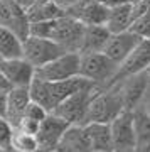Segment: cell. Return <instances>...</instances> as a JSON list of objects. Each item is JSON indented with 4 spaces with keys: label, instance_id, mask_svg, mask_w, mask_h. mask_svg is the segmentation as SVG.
Returning <instances> with one entry per match:
<instances>
[{
    "label": "cell",
    "instance_id": "obj_6",
    "mask_svg": "<svg viewBox=\"0 0 150 152\" xmlns=\"http://www.w3.org/2000/svg\"><path fill=\"white\" fill-rule=\"evenodd\" d=\"M100 90H101V88H98V86H90V88L78 90V91H74L73 95H69L66 100H63L52 113L63 117V118L68 120L69 124L84 125L88 107L91 103L93 96H95Z\"/></svg>",
    "mask_w": 150,
    "mask_h": 152
},
{
    "label": "cell",
    "instance_id": "obj_18",
    "mask_svg": "<svg viewBox=\"0 0 150 152\" xmlns=\"http://www.w3.org/2000/svg\"><path fill=\"white\" fill-rule=\"evenodd\" d=\"M111 32L106 29V26H84L83 41H81L79 54L86 53H103Z\"/></svg>",
    "mask_w": 150,
    "mask_h": 152
},
{
    "label": "cell",
    "instance_id": "obj_30",
    "mask_svg": "<svg viewBox=\"0 0 150 152\" xmlns=\"http://www.w3.org/2000/svg\"><path fill=\"white\" fill-rule=\"evenodd\" d=\"M142 107H143V108H145V110H147V112L150 113V102H149V103H145V105H142Z\"/></svg>",
    "mask_w": 150,
    "mask_h": 152
},
{
    "label": "cell",
    "instance_id": "obj_10",
    "mask_svg": "<svg viewBox=\"0 0 150 152\" xmlns=\"http://www.w3.org/2000/svg\"><path fill=\"white\" fill-rule=\"evenodd\" d=\"M145 86H147V73H138L120 80L110 88H115L118 91L125 110H135L143 103Z\"/></svg>",
    "mask_w": 150,
    "mask_h": 152
},
{
    "label": "cell",
    "instance_id": "obj_20",
    "mask_svg": "<svg viewBox=\"0 0 150 152\" xmlns=\"http://www.w3.org/2000/svg\"><path fill=\"white\" fill-rule=\"evenodd\" d=\"M132 26L133 31L140 37H150V0H137L132 9Z\"/></svg>",
    "mask_w": 150,
    "mask_h": 152
},
{
    "label": "cell",
    "instance_id": "obj_16",
    "mask_svg": "<svg viewBox=\"0 0 150 152\" xmlns=\"http://www.w3.org/2000/svg\"><path fill=\"white\" fill-rule=\"evenodd\" d=\"M108 12H110V9L103 2L95 0V2L79 4V5L73 7L68 10V14L79 19L84 26H105L108 19Z\"/></svg>",
    "mask_w": 150,
    "mask_h": 152
},
{
    "label": "cell",
    "instance_id": "obj_3",
    "mask_svg": "<svg viewBox=\"0 0 150 152\" xmlns=\"http://www.w3.org/2000/svg\"><path fill=\"white\" fill-rule=\"evenodd\" d=\"M120 64L110 59L105 53H86L81 54L79 76L93 81L101 90H106L113 85L118 75Z\"/></svg>",
    "mask_w": 150,
    "mask_h": 152
},
{
    "label": "cell",
    "instance_id": "obj_15",
    "mask_svg": "<svg viewBox=\"0 0 150 152\" xmlns=\"http://www.w3.org/2000/svg\"><path fill=\"white\" fill-rule=\"evenodd\" d=\"M54 152H93L86 125L71 124Z\"/></svg>",
    "mask_w": 150,
    "mask_h": 152
},
{
    "label": "cell",
    "instance_id": "obj_9",
    "mask_svg": "<svg viewBox=\"0 0 150 152\" xmlns=\"http://www.w3.org/2000/svg\"><path fill=\"white\" fill-rule=\"evenodd\" d=\"M0 75L7 80L10 88H29L36 78V68L22 56L0 61Z\"/></svg>",
    "mask_w": 150,
    "mask_h": 152
},
{
    "label": "cell",
    "instance_id": "obj_32",
    "mask_svg": "<svg viewBox=\"0 0 150 152\" xmlns=\"http://www.w3.org/2000/svg\"><path fill=\"white\" fill-rule=\"evenodd\" d=\"M147 73H150V68H149V69H147Z\"/></svg>",
    "mask_w": 150,
    "mask_h": 152
},
{
    "label": "cell",
    "instance_id": "obj_17",
    "mask_svg": "<svg viewBox=\"0 0 150 152\" xmlns=\"http://www.w3.org/2000/svg\"><path fill=\"white\" fill-rule=\"evenodd\" d=\"M25 14L29 19V24H32V22L52 20V19L66 15L68 12L56 0H36L32 5L25 7Z\"/></svg>",
    "mask_w": 150,
    "mask_h": 152
},
{
    "label": "cell",
    "instance_id": "obj_26",
    "mask_svg": "<svg viewBox=\"0 0 150 152\" xmlns=\"http://www.w3.org/2000/svg\"><path fill=\"white\" fill-rule=\"evenodd\" d=\"M51 113V112H47V110L44 108L41 103H37V102H34V100H31V103H29V107H27L25 110V118H31V120H36V122H42L47 115Z\"/></svg>",
    "mask_w": 150,
    "mask_h": 152
},
{
    "label": "cell",
    "instance_id": "obj_31",
    "mask_svg": "<svg viewBox=\"0 0 150 152\" xmlns=\"http://www.w3.org/2000/svg\"><path fill=\"white\" fill-rule=\"evenodd\" d=\"M88 2H95V0H83L81 4H88Z\"/></svg>",
    "mask_w": 150,
    "mask_h": 152
},
{
    "label": "cell",
    "instance_id": "obj_7",
    "mask_svg": "<svg viewBox=\"0 0 150 152\" xmlns=\"http://www.w3.org/2000/svg\"><path fill=\"white\" fill-rule=\"evenodd\" d=\"M79 53H64L51 63L36 68V78L42 81H63L79 76Z\"/></svg>",
    "mask_w": 150,
    "mask_h": 152
},
{
    "label": "cell",
    "instance_id": "obj_22",
    "mask_svg": "<svg viewBox=\"0 0 150 152\" xmlns=\"http://www.w3.org/2000/svg\"><path fill=\"white\" fill-rule=\"evenodd\" d=\"M0 56L4 59L22 58V39L14 29L0 24Z\"/></svg>",
    "mask_w": 150,
    "mask_h": 152
},
{
    "label": "cell",
    "instance_id": "obj_29",
    "mask_svg": "<svg viewBox=\"0 0 150 152\" xmlns=\"http://www.w3.org/2000/svg\"><path fill=\"white\" fill-rule=\"evenodd\" d=\"M130 152H150V145H137Z\"/></svg>",
    "mask_w": 150,
    "mask_h": 152
},
{
    "label": "cell",
    "instance_id": "obj_5",
    "mask_svg": "<svg viewBox=\"0 0 150 152\" xmlns=\"http://www.w3.org/2000/svg\"><path fill=\"white\" fill-rule=\"evenodd\" d=\"M64 53H69V51H66L59 42H56L54 39H49V37L27 36L22 41V56L34 68L47 64V63H51L52 59L59 58Z\"/></svg>",
    "mask_w": 150,
    "mask_h": 152
},
{
    "label": "cell",
    "instance_id": "obj_23",
    "mask_svg": "<svg viewBox=\"0 0 150 152\" xmlns=\"http://www.w3.org/2000/svg\"><path fill=\"white\" fill-rule=\"evenodd\" d=\"M133 127L137 145H150V113L143 107L133 110Z\"/></svg>",
    "mask_w": 150,
    "mask_h": 152
},
{
    "label": "cell",
    "instance_id": "obj_11",
    "mask_svg": "<svg viewBox=\"0 0 150 152\" xmlns=\"http://www.w3.org/2000/svg\"><path fill=\"white\" fill-rule=\"evenodd\" d=\"M69 122L64 120L56 113H49L46 118L41 122V127L37 130V140L41 145V151L46 152H54L58 144L61 142L64 132L69 127Z\"/></svg>",
    "mask_w": 150,
    "mask_h": 152
},
{
    "label": "cell",
    "instance_id": "obj_2",
    "mask_svg": "<svg viewBox=\"0 0 150 152\" xmlns=\"http://www.w3.org/2000/svg\"><path fill=\"white\" fill-rule=\"evenodd\" d=\"M90 86H96V85L83 78V76H76L71 80H63V81H42L39 78H34L29 90H31V96H32L34 102L41 103L47 112L52 113L58 108V105L63 100H66L69 95H73L78 90Z\"/></svg>",
    "mask_w": 150,
    "mask_h": 152
},
{
    "label": "cell",
    "instance_id": "obj_12",
    "mask_svg": "<svg viewBox=\"0 0 150 152\" xmlns=\"http://www.w3.org/2000/svg\"><path fill=\"white\" fill-rule=\"evenodd\" d=\"M149 68H150V37H142L140 42L135 46V49L130 53V56L120 64V69H118V75L115 78L113 85L120 80L127 78V76L147 73Z\"/></svg>",
    "mask_w": 150,
    "mask_h": 152
},
{
    "label": "cell",
    "instance_id": "obj_8",
    "mask_svg": "<svg viewBox=\"0 0 150 152\" xmlns=\"http://www.w3.org/2000/svg\"><path fill=\"white\" fill-rule=\"evenodd\" d=\"M113 152H130L137 147V135L133 127V110H123L111 124Z\"/></svg>",
    "mask_w": 150,
    "mask_h": 152
},
{
    "label": "cell",
    "instance_id": "obj_4",
    "mask_svg": "<svg viewBox=\"0 0 150 152\" xmlns=\"http://www.w3.org/2000/svg\"><path fill=\"white\" fill-rule=\"evenodd\" d=\"M125 110L123 102L115 88H106L93 96L86 112L84 125L88 124H111L118 115Z\"/></svg>",
    "mask_w": 150,
    "mask_h": 152
},
{
    "label": "cell",
    "instance_id": "obj_14",
    "mask_svg": "<svg viewBox=\"0 0 150 152\" xmlns=\"http://www.w3.org/2000/svg\"><path fill=\"white\" fill-rule=\"evenodd\" d=\"M31 90L29 88H10L9 93H7V102H5V118L10 122V125L14 129H17L20 125L24 115H25V110L31 103Z\"/></svg>",
    "mask_w": 150,
    "mask_h": 152
},
{
    "label": "cell",
    "instance_id": "obj_27",
    "mask_svg": "<svg viewBox=\"0 0 150 152\" xmlns=\"http://www.w3.org/2000/svg\"><path fill=\"white\" fill-rule=\"evenodd\" d=\"M56 2H58L63 9H66V12H68L69 9H73V7H76V5H79L83 0H56Z\"/></svg>",
    "mask_w": 150,
    "mask_h": 152
},
{
    "label": "cell",
    "instance_id": "obj_21",
    "mask_svg": "<svg viewBox=\"0 0 150 152\" xmlns=\"http://www.w3.org/2000/svg\"><path fill=\"white\" fill-rule=\"evenodd\" d=\"M132 9H133V2L110 9L106 24H105L108 31L111 34L128 31L130 26H132V20H133V19H132Z\"/></svg>",
    "mask_w": 150,
    "mask_h": 152
},
{
    "label": "cell",
    "instance_id": "obj_24",
    "mask_svg": "<svg viewBox=\"0 0 150 152\" xmlns=\"http://www.w3.org/2000/svg\"><path fill=\"white\" fill-rule=\"evenodd\" d=\"M10 149L15 152H39L41 145H39L36 134H29V132H24L20 129H14Z\"/></svg>",
    "mask_w": 150,
    "mask_h": 152
},
{
    "label": "cell",
    "instance_id": "obj_13",
    "mask_svg": "<svg viewBox=\"0 0 150 152\" xmlns=\"http://www.w3.org/2000/svg\"><path fill=\"white\" fill-rule=\"evenodd\" d=\"M140 36L133 32V31H123V32H115L110 36L106 46L103 49V53L113 59L115 63L122 64L127 58L130 56V53L135 49V46L140 42Z\"/></svg>",
    "mask_w": 150,
    "mask_h": 152
},
{
    "label": "cell",
    "instance_id": "obj_25",
    "mask_svg": "<svg viewBox=\"0 0 150 152\" xmlns=\"http://www.w3.org/2000/svg\"><path fill=\"white\" fill-rule=\"evenodd\" d=\"M12 135H14V127L5 118V115L0 113V151H9L10 149Z\"/></svg>",
    "mask_w": 150,
    "mask_h": 152
},
{
    "label": "cell",
    "instance_id": "obj_19",
    "mask_svg": "<svg viewBox=\"0 0 150 152\" xmlns=\"http://www.w3.org/2000/svg\"><path fill=\"white\" fill-rule=\"evenodd\" d=\"M86 129L93 152H113V135L110 124H88Z\"/></svg>",
    "mask_w": 150,
    "mask_h": 152
},
{
    "label": "cell",
    "instance_id": "obj_1",
    "mask_svg": "<svg viewBox=\"0 0 150 152\" xmlns=\"http://www.w3.org/2000/svg\"><path fill=\"white\" fill-rule=\"evenodd\" d=\"M83 32H84V24L71 14H66L52 20L29 24V36L54 39L69 53H79Z\"/></svg>",
    "mask_w": 150,
    "mask_h": 152
},
{
    "label": "cell",
    "instance_id": "obj_28",
    "mask_svg": "<svg viewBox=\"0 0 150 152\" xmlns=\"http://www.w3.org/2000/svg\"><path fill=\"white\" fill-rule=\"evenodd\" d=\"M150 102V73H147V86H145V95H143V103H149Z\"/></svg>",
    "mask_w": 150,
    "mask_h": 152
},
{
    "label": "cell",
    "instance_id": "obj_33",
    "mask_svg": "<svg viewBox=\"0 0 150 152\" xmlns=\"http://www.w3.org/2000/svg\"><path fill=\"white\" fill-rule=\"evenodd\" d=\"M130 2H137V0H130Z\"/></svg>",
    "mask_w": 150,
    "mask_h": 152
}]
</instances>
